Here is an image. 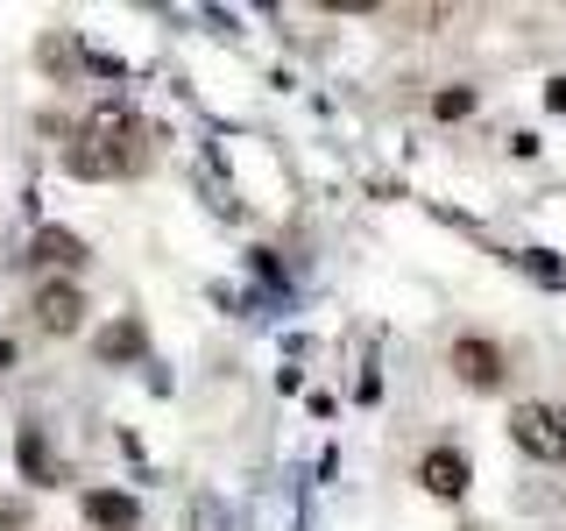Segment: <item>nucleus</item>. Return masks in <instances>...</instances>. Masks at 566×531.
Returning a JSON list of instances; mask_svg holds the SVG:
<instances>
[{
    "label": "nucleus",
    "instance_id": "obj_1",
    "mask_svg": "<svg viewBox=\"0 0 566 531\" xmlns=\"http://www.w3.org/2000/svg\"><path fill=\"white\" fill-rule=\"evenodd\" d=\"M142 164H149V128L135 121V106L106 100L85 114L78 142L64 149V170L71 177H135Z\"/></svg>",
    "mask_w": 566,
    "mask_h": 531
},
{
    "label": "nucleus",
    "instance_id": "obj_2",
    "mask_svg": "<svg viewBox=\"0 0 566 531\" xmlns=\"http://www.w3.org/2000/svg\"><path fill=\"white\" fill-rule=\"evenodd\" d=\"M510 439H517L531 460H566V404L524 397L517 412H510Z\"/></svg>",
    "mask_w": 566,
    "mask_h": 531
},
{
    "label": "nucleus",
    "instance_id": "obj_3",
    "mask_svg": "<svg viewBox=\"0 0 566 531\" xmlns=\"http://www.w3.org/2000/svg\"><path fill=\"white\" fill-rule=\"evenodd\" d=\"M447 368L468 389H503V376H510V354L489 341V333H460V341L447 347Z\"/></svg>",
    "mask_w": 566,
    "mask_h": 531
},
{
    "label": "nucleus",
    "instance_id": "obj_4",
    "mask_svg": "<svg viewBox=\"0 0 566 531\" xmlns=\"http://www.w3.org/2000/svg\"><path fill=\"white\" fill-rule=\"evenodd\" d=\"M35 326L43 333H78L85 326V291L71 277H50V283H35Z\"/></svg>",
    "mask_w": 566,
    "mask_h": 531
},
{
    "label": "nucleus",
    "instance_id": "obj_5",
    "mask_svg": "<svg viewBox=\"0 0 566 531\" xmlns=\"http://www.w3.org/2000/svg\"><path fill=\"white\" fill-rule=\"evenodd\" d=\"M418 482L432 489V496H468V482H474V460L460 454V447H432L418 460Z\"/></svg>",
    "mask_w": 566,
    "mask_h": 531
},
{
    "label": "nucleus",
    "instance_id": "obj_6",
    "mask_svg": "<svg viewBox=\"0 0 566 531\" xmlns=\"http://www.w3.org/2000/svg\"><path fill=\"white\" fill-rule=\"evenodd\" d=\"M85 518L106 524V531H135L142 524V503H135V496H120V489H93V496H85Z\"/></svg>",
    "mask_w": 566,
    "mask_h": 531
},
{
    "label": "nucleus",
    "instance_id": "obj_7",
    "mask_svg": "<svg viewBox=\"0 0 566 531\" xmlns=\"http://www.w3.org/2000/svg\"><path fill=\"white\" fill-rule=\"evenodd\" d=\"M29 256H35V262H50V270H78V262H85V241H78V235H64V227H35Z\"/></svg>",
    "mask_w": 566,
    "mask_h": 531
},
{
    "label": "nucleus",
    "instance_id": "obj_8",
    "mask_svg": "<svg viewBox=\"0 0 566 531\" xmlns=\"http://www.w3.org/2000/svg\"><path fill=\"white\" fill-rule=\"evenodd\" d=\"M432 114H439V121L474 114V85H447V93H432Z\"/></svg>",
    "mask_w": 566,
    "mask_h": 531
},
{
    "label": "nucleus",
    "instance_id": "obj_9",
    "mask_svg": "<svg viewBox=\"0 0 566 531\" xmlns=\"http://www.w3.org/2000/svg\"><path fill=\"white\" fill-rule=\"evenodd\" d=\"M22 468L35 475V482H43V475H50V454H43V433H35V425L22 433Z\"/></svg>",
    "mask_w": 566,
    "mask_h": 531
},
{
    "label": "nucleus",
    "instance_id": "obj_10",
    "mask_svg": "<svg viewBox=\"0 0 566 531\" xmlns=\"http://www.w3.org/2000/svg\"><path fill=\"white\" fill-rule=\"evenodd\" d=\"M135 347H142V326H114V333L99 341V354H135Z\"/></svg>",
    "mask_w": 566,
    "mask_h": 531
},
{
    "label": "nucleus",
    "instance_id": "obj_11",
    "mask_svg": "<svg viewBox=\"0 0 566 531\" xmlns=\"http://www.w3.org/2000/svg\"><path fill=\"white\" fill-rule=\"evenodd\" d=\"M545 106H559V114H566V79H553V85H545Z\"/></svg>",
    "mask_w": 566,
    "mask_h": 531
}]
</instances>
